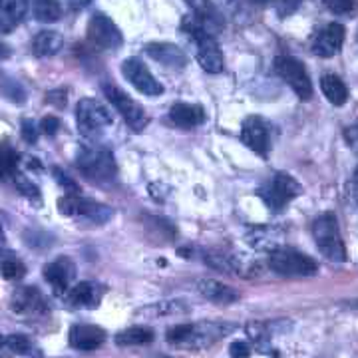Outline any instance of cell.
Wrapping results in <instances>:
<instances>
[{"instance_id":"cell-5","label":"cell","mask_w":358,"mask_h":358,"mask_svg":"<svg viewBox=\"0 0 358 358\" xmlns=\"http://www.w3.org/2000/svg\"><path fill=\"white\" fill-rule=\"evenodd\" d=\"M268 267L282 277H313L319 273V265L315 259H310L305 253H299L294 249H285V247L271 251Z\"/></svg>"},{"instance_id":"cell-33","label":"cell","mask_w":358,"mask_h":358,"mask_svg":"<svg viewBox=\"0 0 358 358\" xmlns=\"http://www.w3.org/2000/svg\"><path fill=\"white\" fill-rule=\"evenodd\" d=\"M322 4L334 16H355L358 10L357 0H322Z\"/></svg>"},{"instance_id":"cell-28","label":"cell","mask_w":358,"mask_h":358,"mask_svg":"<svg viewBox=\"0 0 358 358\" xmlns=\"http://www.w3.org/2000/svg\"><path fill=\"white\" fill-rule=\"evenodd\" d=\"M30 8H32V16L42 24H52L62 16L60 0H30Z\"/></svg>"},{"instance_id":"cell-39","label":"cell","mask_w":358,"mask_h":358,"mask_svg":"<svg viewBox=\"0 0 358 358\" xmlns=\"http://www.w3.org/2000/svg\"><path fill=\"white\" fill-rule=\"evenodd\" d=\"M58 129H60V120H58V117H54V115L42 117V122H40V131H42V134L54 136Z\"/></svg>"},{"instance_id":"cell-46","label":"cell","mask_w":358,"mask_h":358,"mask_svg":"<svg viewBox=\"0 0 358 358\" xmlns=\"http://www.w3.org/2000/svg\"><path fill=\"white\" fill-rule=\"evenodd\" d=\"M251 2H268V0H251Z\"/></svg>"},{"instance_id":"cell-40","label":"cell","mask_w":358,"mask_h":358,"mask_svg":"<svg viewBox=\"0 0 358 358\" xmlns=\"http://www.w3.org/2000/svg\"><path fill=\"white\" fill-rule=\"evenodd\" d=\"M229 355L233 358H249L251 357V346L243 341H235V343H231Z\"/></svg>"},{"instance_id":"cell-36","label":"cell","mask_w":358,"mask_h":358,"mask_svg":"<svg viewBox=\"0 0 358 358\" xmlns=\"http://www.w3.org/2000/svg\"><path fill=\"white\" fill-rule=\"evenodd\" d=\"M52 173H54V178L58 181V185L64 187L66 195H80V185L70 176H66L62 169L56 167V169H52Z\"/></svg>"},{"instance_id":"cell-2","label":"cell","mask_w":358,"mask_h":358,"mask_svg":"<svg viewBox=\"0 0 358 358\" xmlns=\"http://www.w3.org/2000/svg\"><path fill=\"white\" fill-rule=\"evenodd\" d=\"M181 28H183V32H187L193 38V42H195V46H197V62H199V66L203 68L205 72H209V74H219V72H223V68H225L223 52L219 48L215 36L201 24V20L195 18L193 14L192 16H185Z\"/></svg>"},{"instance_id":"cell-6","label":"cell","mask_w":358,"mask_h":358,"mask_svg":"<svg viewBox=\"0 0 358 358\" xmlns=\"http://www.w3.org/2000/svg\"><path fill=\"white\" fill-rule=\"evenodd\" d=\"M58 209H60L62 215L82 219V221H88V223H94V225H102L114 215L112 207L100 203V201H94V199H88V197H82V195H64V197H60L58 199Z\"/></svg>"},{"instance_id":"cell-13","label":"cell","mask_w":358,"mask_h":358,"mask_svg":"<svg viewBox=\"0 0 358 358\" xmlns=\"http://www.w3.org/2000/svg\"><path fill=\"white\" fill-rule=\"evenodd\" d=\"M122 74L134 88L145 96H162L164 94V86L155 80L154 74L148 70V66L138 58H128L122 64Z\"/></svg>"},{"instance_id":"cell-42","label":"cell","mask_w":358,"mask_h":358,"mask_svg":"<svg viewBox=\"0 0 358 358\" xmlns=\"http://www.w3.org/2000/svg\"><path fill=\"white\" fill-rule=\"evenodd\" d=\"M346 140H348L350 145H355L358 150V124H355L352 128L346 129Z\"/></svg>"},{"instance_id":"cell-23","label":"cell","mask_w":358,"mask_h":358,"mask_svg":"<svg viewBox=\"0 0 358 358\" xmlns=\"http://www.w3.org/2000/svg\"><path fill=\"white\" fill-rule=\"evenodd\" d=\"M203 261L213 267L215 271H221L225 275H243V261L237 255H233L229 251H221V249H211L203 255Z\"/></svg>"},{"instance_id":"cell-9","label":"cell","mask_w":358,"mask_h":358,"mask_svg":"<svg viewBox=\"0 0 358 358\" xmlns=\"http://www.w3.org/2000/svg\"><path fill=\"white\" fill-rule=\"evenodd\" d=\"M102 90L103 96L110 100V103L126 120V124H128L129 128L134 129V131H143V128H148L150 117L145 114V110L134 98H129L124 90H120L115 84H110V82H103Z\"/></svg>"},{"instance_id":"cell-27","label":"cell","mask_w":358,"mask_h":358,"mask_svg":"<svg viewBox=\"0 0 358 358\" xmlns=\"http://www.w3.org/2000/svg\"><path fill=\"white\" fill-rule=\"evenodd\" d=\"M320 90L324 94V98L333 106H345L348 100V88L346 84L334 74H324L320 78Z\"/></svg>"},{"instance_id":"cell-19","label":"cell","mask_w":358,"mask_h":358,"mask_svg":"<svg viewBox=\"0 0 358 358\" xmlns=\"http://www.w3.org/2000/svg\"><path fill=\"white\" fill-rule=\"evenodd\" d=\"M145 52L154 58L155 62L167 66V68H183L187 64L185 52L169 42H150V44H145Z\"/></svg>"},{"instance_id":"cell-44","label":"cell","mask_w":358,"mask_h":358,"mask_svg":"<svg viewBox=\"0 0 358 358\" xmlns=\"http://www.w3.org/2000/svg\"><path fill=\"white\" fill-rule=\"evenodd\" d=\"M8 56H10V48L4 42H0V58H8Z\"/></svg>"},{"instance_id":"cell-41","label":"cell","mask_w":358,"mask_h":358,"mask_svg":"<svg viewBox=\"0 0 358 358\" xmlns=\"http://www.w3.org/2000/svg\"><path fill=\"white\" fill-rule=\"evenodd\" d=\"M46 102H50L54 103V106H58V108H62V106H66V92L64 90H56V92L46 94Z\"/></svg>"},{"instance_id":"cell-24","label":"cell","mask_w":358,"mask_h":358,"mask_svg":"<svg viewBox=\"0 0 358 358\" xmlns=\"http://www.w3.org/2000/svg\"><path fill=\"white\" fill-rule=\"evenodd\" d=\"M62 48H64V36L56 30H42L32 40V52L38 58L56 56Z\"/></svg>"},{"instance_id":"cell-16","label":"cell","mask_w":358,"mask_h":358,"mask_svg":"<svg viewBox=\"0 0 358 358\" xmlns=\"http://www.w3.org/2000/svg\"><path fill=\"white\" fill-rule=\"evenodd\" d=\"M10 308L18 315H42L46 313V301L36 287H20L10 296Z\"/></svg>"},{"instance_id":"cell-11","label":"cell","mask_w":358,"mask_h":358,"mask_svg":"<svg viewBox=\"0 0 358 358\" xmlns=\"http://www.w3.org/2000/svg\"><path fill=\"white\" fill-rule=\"evenodd\" d=\"M88 40L94 46H98L102 50H117L124 44L122 30L115 26V22L110 16H106L102 13L94 14L90 18Z\"/></svg>"},{"instance_id":"cell-1","label":"cell","mask_w":358,"mask_h":358,"mask_svg":"<svg viewBox=\"0 0 358 358\" xmlns=\"http://www.w3.org/2000/svg\"><path fill=\"white\" fill-rule=\"evenodd\" d=\"M235 331V327L229 322H199V324H178L167 331V343L183 348H207L219 338L227 336Z\"/></svg>"},{"instance_id":"cell-43","label":"cell","mask_w":358,"mask_h":358,"mask_svg":"<svg viewBox=\"0 0 358 358\" xmlns=\"http://www.w3.org/2000/svg\"><path fill=\"white\" fill-rule=\"evenodd\" d=\"M92 0H68V4H70V8L72 10H80V8H86Z\"/></svg>"},{"instance_id":"cell-45","label":"cell","mask_w":358,"mask_h":358,"mask_svg":"<svg viewBox=\"0 0 358 358\" xmlns=\"http://www.w3.org/2000/svg\"><path fill=\"white\" fill-rule=\"evenodd\" d=\"M355 185H357V189H358V167H357V171H355Z\"/></svg>"},{"instance_id":"cell-18","label":"cell","mask_w":358,"mask_h":358,"mask_svg":"<svg viewBox=\"0 0 358 358\" xmlns=\"http://www.w3.org/2000/svg\"><path fill=\"white\" fill-rule=\"evenodd\" d=\"M68 338H70V345L76 350H96L103 345L106 333L96 324H74L70 329Z\"/></svg>"},{"instance_id":"cell-4","label":"cell","mask_w":358,"mask_h":358,"mask_svg":"<svg viewBox=\"0 0 358 358\" xmlns=\"http://www.w3.org/2000/svg\"><path fill=\"white\" fill-rule=\"evenodd\" d=\"M76 166L86 178L94 179V181H110L117 173L114 154L102 145L82 148L78 152Z\"/></svg>"},{"instance_id":"cell-14","label":"cell","mask_w":358,"mask_h":358,"mask_svg":"<svg viewBox=\"0 0 358 358\" xmlns=\"http://www.w3.org/2000/svg\"><path fill=\"white\" fill-rule=\"evenodd\" d=\"M74 277H76V267L68 257H58L44 267V279L50 282L52 291L58 296H64L70 291Z\"/></svg>"},{"instance_id":"cell-34","label":"cell","mask_w":358,"mask_h":358,"mask_svg":"<svg viewBox=\"0 0 358 358\" xmlns=\"http://www.w3.org/2000/svg\"><path fill=\"white\" fill-rule=\"evenodd\" d=\"M13 183L16 185V189L24 195L26 199H30V201H40V189L38 185L32 181V179H28L22 173H16L13 178Z\"/></svg>"},{"instance_id":"cell-47","label":"cell","mask_w":358,"mask_h":358,"mask_svg":"<svg viewBox=\"0 0 358 358\" xmlns=\"http://www.w3.org/2000/svg\"><path fill=\"white\" fill-rule=\"evenodd\" d=\"M0 239H2V227H0Z\"/></svg>"},{"instance_id":"cell-3","label":"cell","mask_w":358,"mask_h":358,"mask_svg":"<svg viewBox=\"0 0 358 358\" xmlns=\"http://www.w3.org/2000/svg\"><path fill=\"white\" fill-rule=\"evenodd\" d=\"M313 237L319 251L333 263H345L346 247L333 213H322L313 221Z\"/></svg>"},{"instance_id":"cell-37","label":"cell","mask_w":358,"mask_h":358,"mask_svg":"<svg viewBox=\"0 0 358 358\" xmlns=\"http://www.w3.org/2000/svg\"><path fill=\"white\" fill-rule=\"evenodd\" d=\"M20 136L26 143H36L38 141V129L32 124V120H22L20 124Z\"/></svg>"},{"instance_id":"cell-8","label":"cell","mask_w":358,"mask_h":358,"mask_svg":"<svg viewBox=\"0 0 358 358\" xmlns=\"http://www.w3.org/2000/svg\"><path fill=\"white\" fill-rule=\"evenodd\" d=\"M299 193H301V185L289 173H275L259 189L261 199L265 201V205L271 211H282Z\"/></svg>"},{"instance_id":"cell-25","label":"cell","mask_w":358,"mask_h":358,"mask_svg":"<svg viewBox=\"0 0 358 358\" xmlns=\"http://www.w3.org/2000/svg\"><path fill=\"white\" fill-rule=\"evenodd\" d=\"M187 4H189V8H192V14L195 18H199L201 20V24L211 32V34H215L219 28L223 26V18H221V14L219 10L209 2V0H185Z\"/></svg>"},{"instance_id":"cell-10","label":"cell","mask_w":358,"mask_h":358,"mask_svg":"<svg viewBox=\"0 0 358 358\" xmlns=\"http://www.w3.org/2000/svg\"><path fill=\"white\" fill-rule=\"evenodd\" d=\"M275 72L291 86L294 94L303 100L308 102L313 98V84H310V78H308L305 64L294 58V56H277L275 58Z\"/></svg>"},{"instance_id":"cell-12","label":"cell","mask_w":358,"mask_h":358,"mask_svg":"<svg viewBox=\"0 0 358 358\" xmlns=\"http://www.w3.org/2000/svg\"><path fill=\"white\" fill-rule=\"evenodd\" d=\"M241 141L261 157H267L271 148V124L261 115H249L241 126Z\"/></svg>"},{"instance_id":"cell-22","label":"cell","mask_w":358,"mask_h":358,"mask_svg":"<svg viewBox=\"0 0 358 358\" xmlns=\"http://www.w3.org/2000/svg\"><path fill=\"white\" fill-rule=\"evenodd\" d=\"M28 10V0H0V34L13 32Z\"/></svg>"},{"instance_id":"cell-32","label":"cell","mask_w":358,"mask_h":358,"mask_svg":"<svg viewBox=\"0 0 358 358\" xmlns=\"http://www.w3.org/2000/svg\"><path fill=\"white\" fill-rule=\"evenodd\" d=\"M0 92H2L10 102L14 103L24 102L26 94H24V90H22V86H20L16 80L6 76V74H0Z\"/></svg>"},{"instance_id":"cell-20","label":"cell","mask_w":358,"mask_h":358,"mask_svg":"<svg viewBox=\"0 0 358 358\" xmlns=\"http://www.w3.org/2000/svg\"><path fill=\"white\" fill-rule=\"evenodd\" d=\"M169 120L183 129H192L201 126L205 122V112L201 106L197 103H173L171 110H169Z\"/></svg>"},{"instance_id":"cell-15","label":"cell","mask_w":358,"mask_h":358,"mask_svg":"<svg viewBox=\"0 0 358 358\" xmlns=\"http://www.w3.org/2000/svg\"><path fill=\"white\" fill-rule=\"evenodd\" d=\"M345 36V26L338 24V22H331V24L324 26L319 34L315 36V40H313V52L317 56H320V58H333L343 48Z\"/></svg>"},{"instance_id":"cell-38","label":"cell","mask_w":358,"mask_h":358,"mask_svg":"<svg viewBox=\"0 0 358 358\" xmlns=\"http://www.w3.org/2000/svg\"><path fill=\"white\" fill-rule=\"evenodd\" d=\"M273 2H275V8H277L279 16H291L301 6L303 0H273Z\"/></svg>"},{"instance_id":"cell-35","label":"cell","mask_w":358,"mask_h":358,"mask_svg":"<svg viewBox=\"0 0 358 358\" xmlns=\"http://www.w3.org/2000/svg\"><path fill=\"white\" fill-rule=\"evenodd\" d=\"M6 348L14 355L24 357L32 350V341L26 334H10V336H6Z\"/></svg>"},{"instance_id":"cell-7","label":"cell","mask_w":358,"mask_h":358,"mask_svg":"<svg viewBox=\"0 0 358 358\" xmlns=\"http://www.w3.org/2000/svg\"><path fill=\"white\" fill-rule=\"evenodd\" d=\"M76 124L84 138H96L103 129L114 124L112 112L98 100L84 98L76 106Z\"/></svg>"},{"instance_id":"cell-31","label":"cell","mask_w":358,"mask_h":358,"mask_svg":"<svg viewBox=\"0 0 358 358\" xmlns=\"http://www.w3.org/2000/svg\"><path fill=\"white\" fill-rule=\"evenodd\" d=\"M0 275L6 281H18L26 275V265L16 257H4L0 261Z\"/></svg>"},{"instance_id":"cell-29","label":"cell","mask_w":358,"mask_h":358,"mask_svg":"<svg viewBox=\"0 0 358 358\" xmlns=\"http://www.w3.org/2000/svg\"><path fill=\"white\" fill-rule=\"evenodd\" d=\"M154 331L148 327H129L126 331L115 334V343L120 346H136V345H148L154 341Z\"/></svg>"},{"instance_id":"cell-26","label":"cell","mask_w":358,"mask_h":358,"mask_svg":"<svg viewBox=\"0 0 358 358\" xmlns=\"http://www.w3.org/2000/svg\"><path fill=\"white\" fill-rule=\"evenodd\" d=\"M282 233L273 227H255L247 235V243L259 251H275L281 247Z\"/></svg>"},{"instance_id":"cell-17","label":"cell","mask_w":358,"mask_h":358,"mask_svg":"<svg viewBox=\"0 0 358 358\" xmlns=\"http://www.w3.org/2000/svg\"><path fill=\"white\" fill-rule=\"evenodd\" d=\"M64 296L72 307L96 308L102 303L103 289L102 285H98V282L84 281L80 282V285H76V287H72Z\"/></svg>"},{"instance_id":"cell-30","label":"cell","mask_w":358,"mask_h":358,"mask_svg":"<svg viewBox=\"0 0 358 358\" xmlns=\"http://www.w3.org/2000/svg\"><path fill=\"white\" fill-rule=\"evenodd\" d=\"M16 173H18V154L10 145H2L0 148V179L13 181Z\"/></svg>"},{"instance_id":"cell-21","label":"cell","mask_w":358,"mask_h":358,"mask_svg":"<svg viewBox=\"0 0 358 358\" xmlns=\"http://www.w3.org/2000/svg\"><path fill=\"white\" fill-rule=\"evenodd\" d=\"M197 291L203 299L211 301V303H217V305H231V303L239 301V293L233 287L223 285L215 279H201L197 282Z\"/></svg>"}]
</instances>
